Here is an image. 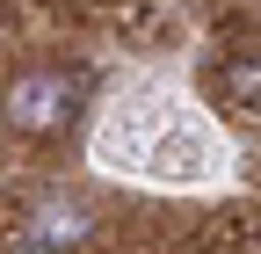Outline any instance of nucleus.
Segmentation results:
<instances>
[{"mask_svg":"<svg viewBox=\"0 0 261 254\" xmlns=\"http://www.w3.org/2000/svg\"><path fill=\"white\" fill-rule=\"evenodd\" d=\"M94 233V218H87V204H37V218H29V247H51V254H73L80 240Z\"/></svg>","mask_w":261,"mask_h":254,"instance_id":"f03ea898","label":"nucleus"},{"mask_svg":"<svg viewBox=\"0 0 261 254\" xmlns=\"http://www.w3.org/2000/svg\"><path fill=\"white\" fill-rule=\"evenodd\" d=\"M8 254H51V247H29V240H15V247H8Z\"/></svg>","mask_w":261,"mask_h":254,"instance_id":"20e7f679","label":"nucleus"},{"mask_svg":"<svg viewBox=\"0 0 261 254\" xmlns=\"http://www.w3.org/2000/svg\"><path fill=\"white\" fill-rule=\"evenodd\" d=\"M225 87H232L247 109H261V58H240V66H225Z\"/></svg>","mask_w":261,"mask_h":254,"instance_id":"7ed1b4c3","label":"nucleus"},{"mask_svg":"<svg viewBox=\"0 0 261 254\" xmlns=\"http://www.w3.org/2000/svg\"><path fill=\"white\" fill-rule=\"evenodd\" d=\"M73 109H80V73H58V66L15 73L8 94H0V116H8V131H22V138H51V131H65Z\"/></svg>","mask_w":261,"mask_h":254,"instance_id":"f257e3e1","label":"nucleus"}]
</instances>
